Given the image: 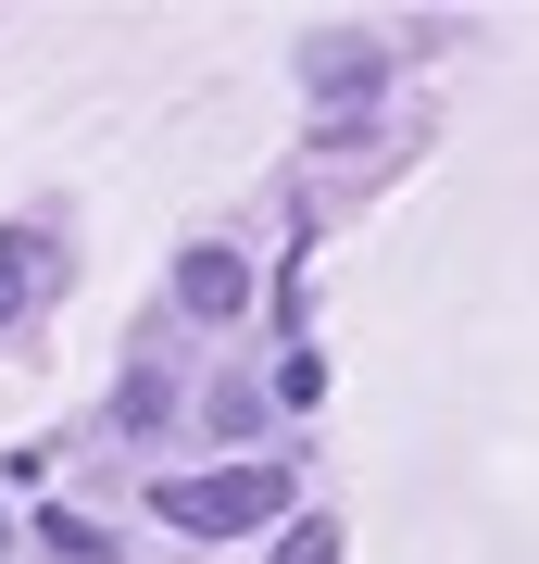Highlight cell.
<instances>
[{
    "mask_svg": "<svg viewBox=\"0 0 539 564\" xmlns=\"http://www.w3.org/2000/svg\"><path fill=\"white\" fill-rule=\"evenodd\" d=\"M163 527H188V540H226V527H277L289 514V464H226V477H176L151 489Z\"/></svg>",
    "mask_w": 539,
    "mask_h": 564,
    "instance_id": "obj_1",
    "label": "cell"
},
{
    "mask_svg": "<svg viewBox=\"0 0 539 564\" xmlns=\"http://www.w3.org/2000/svg\"><path fill=\"white\" fill-rule=\"evenodd\" d=\"M239 289H251V276H239L226 251H188V263H176V302H188V314H239Z\"/></svg>",
    "mask_w": 539,
    "mask_h": 564,
    "instance_id": "obj_2",
    "label": "cell"
},
{
    "mask_svg": "<svg viewBox=\"0 0 539 564\" xmlns=\"http://www.w3.org/2000/svg\"><path fill=\"white\" fill-rule=\"evenodd\" d=\"M25 263H39V239H13V226H0V314H25Z\"/></svg>",
    "mask_w": 539,
    "mask_h": 564,
    "instance_id": "obj_3",
    "label": "cell"
},
{
    "mask_svg": "<svg viewBox=\"0 0 539 564\" xmlns=\"http://www.w3.org/2000/svg\"><path fill=\"white\" fill-rule=\"evenodd\" d=\"M277 564H339V527H326V514H301V527H289V552H277Z\"/></svg>",
    "mask_w": 539,
    "mask_h": 564,
    "instance_id": "obj_4",
    "label": "cell"
}]
</instances>
